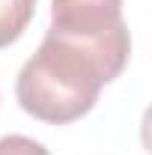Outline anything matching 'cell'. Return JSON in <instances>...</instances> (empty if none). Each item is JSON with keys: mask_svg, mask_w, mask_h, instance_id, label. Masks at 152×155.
<instances>
[{"mask_svg": "<svg viewBox=\"0 0 152 155\" xmlns=\"http://www.w3.org/2000/svg\"><path fill=\"white\" fill-rule=\"evenodd\" d=\"M36 0H0V48H9L33 21Z\"/></svg>", "mask_w": 152, "mask_h": 155, "instance_id": "obj_3", "label": "cell"}, {"mask_svg": "<svg viewBox=\"0 0 152 155\" xmlns=\"http://www.w3.org/2000/svg\"><path fill=\"white\" fill-rule=\"evenodd\" d=\"M122 21V0H51V33L69 39H101Z\"/></svg>", "mask_w": 152, "mask_h": 155, "instance_id": "obj_2", "label": "cell"}, {"mask_svg": "<svg viewBox=\"0 0 152 155\" xmlns=\"http://www.w3.org/2000/svg\"><path fill=\"white\" fill-rule=\"evenodd\" d=\"M128 54L131 33L125 24L101 39H69L48 30L15 78V98L33 119L75 122L95 107L101 87L119 78Z\"/></svg>", "mask_w": 152, "mask_h": 155, "instance_id": "obj_1", "label": "cell"}, {"mask_svg": "<svg viewBox=\"0 0 152 155\" xmlns=\"http://www.w3.org/2000/svg\"><path fill=\"white\" fill-rule=\"evenodd\" d=\"M0 155H51V152L33 137L6 134V137H0Z\"/></svg>", "mask_w": 152, "mask_h": 155, "instance_id": "obj_4", "label": "cell"}]
</instances>
